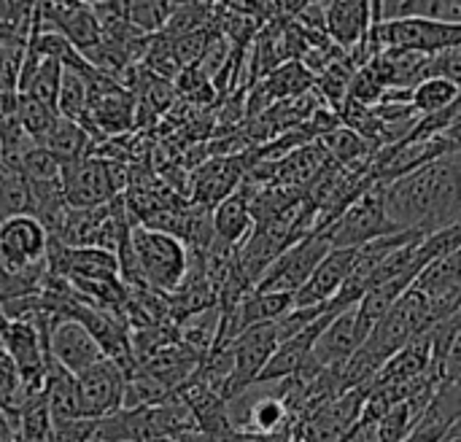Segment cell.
Segmentation results:
<instances>
[{
  "mask_svg": "<svg viewBox=\"0 0 461 442\" xmlns=\"http://www.w3.org/2000/svg\"><path fill=\"white\" fill-rule=\"evenodd\" d=\"M384 211L394 232L432 235L461 224L459 154H448L386 184Z\"/></svg>",
  "mask_w": 461,
  "mask_h": 442,
  "instance_id": "6da1fadb",
  "label": "cell"
},
{
  "mask_svg": "<svg viewBox=\"0 0 461 442\" xmlns=\"http://www.w3.org/2000/svg\"><path fill=\"white\" fill-rule=\"evenodd\" d=\"M116 265L119 281L127 289L146 286L170 297L189 270V251L176 238L135 224L130 238L116 251Z\"/></svg>",
  "mask_w": 461,
  "mask_h": 442,
  "instance_id": "7a4b0ae2",
  "label": "cell"
},
{
  "mask_svg": "<svg viewBox=\"0 0 461 442\" xmlns=\"http://www.w3.org/2000/svg\"><path fill=\"white\" fill-rule=\"evenodd\" d=\"M321 235L332 248H359L370 240L394 235V227L389 224L386 211H384V186L373 184Z\"/></svg>",
  "mask_w": 461,
  "mask_h": 442,
  "instance_id": "3957f363",
  "label": "cell"
},
{
  "mask_svg": "<svg viewBox=\"0 0 461 442\" xmlns=\"http://www.w3.org/2000/svg\"><path fill=\"white\" fill-rule=\"evenodd\" d=\"M370 38L378 51H416L438 54L461 46V24H440L432 19H400L370 24Z\"/></svg>",
  "mask_w": 461,
  "mask_h": 442,
  "instance_id": "277c9868",
  "label": "cell"
},
{
  "mask_svg": "<svg viewBox=\"0 0 461 442\" xmlns=\"http://www.w3.org/2000/svg\"><path fill=\"white\" fill-rule=\"evenodd\" d=\"M330 248L332 246L324 240V235H308L297 240L262 273V278L254 284L251 292H278L294 297L305 286L316 265L330 254Z\"/></svg>",
  "mask_w": 461,
  "mask_h": 442,
  "instance_id": "5b68a950",
  "label": "cell"
},
{
  "mask_svg": "<svg viewBox=\"0 0 461 442\" xmlns=\"http://www.w3.org/2000/svg\"><path fill=\"white\" fill-rule=\"evenodd\" d=\"M278 348V332H276V321L273 324H259L251 327L246 332H240L232 343V375L221 392L224 402H232L235 397H240L249 386L257 383L259 373L265 370V365L270 362L273 351Z\"/></svg>",
  "mask_w": 461,
  "mask_h": 442,
  "instance_id": "8992f818",
  "label": "cell"
},
{
  "mask_svg": "<svg viewBox=\"0 0 461 442\" xmlns=\"http://www.w3.org/2000/svg\"><path fill=\"white\" fill-rule=\"evenodd\" d=\"M49 235L30 213L0 221V267L5 273H24L46 262Z\"/></svg>",
  "mask_w": 461,
  "mask_h": 442,
  "instance_id": "52a82bcc",
  "label": "cell"
},
{
  "mask_svg": "<svg viewBox=\"0 0 461 442\" xmlns=\"http://www.w3.org/2000/svg\"><path fill=\"white\" fill-rule=\"evenodd\" d=\"M122 386H124V373L108 359H100L89 370L78 373L76 392H78L81 419L97 421L122 410Z\"/></svg>",
  "mask_w": 461,
  "mask_h": 442,
  "instance_id": "ba28073f",
  "label": "cell"
},
{
  "mask_svg": "<svg viewBox=\"0 0 461 442\" xmlns=\"http://www.w3.org/2000/svg\"><path fill=\"white\" fill-rule=\"evenodd\" d=\"M251 162H254V157H251V151H246V154H235V157H213L205 165H200L192 178L194 205L211 211L216 203H221L227 194H232L240 186Z\"/></svg>",
  "mask_w": 461,
  "mask_h": 442,
  "instance_id": "9c48e42d",
  "label": "cell"
},
{
  "mask_svg": "<svg viewBox=\"0 0 461 442\" xmlns=\"http://www.w3.org/2000/svg\"><path fill=\"white\" fill-rule=\"evenodd\" d=\"M359 346H362V338L357 329V305H354L327 321V327L319 332V338L311 346V362L319 370L340 373Z\"/></svg>",
  "mask_w": 461,
  "mask_h": 442,
  "instance_id": "30bf717a",
  "label": "cell"
},
{
  "mask_svg": "<svg viewBox=\"0 0 461 442\" xmlns=\"http://www.w3.org/2000/svg\"><path fill=\"white\" fill-rule=\"evenodd\" d=\"M62 181V194L68 208L86 211V208H100L113 200L105 162L97 157H84L73 165H65L59 173Z\"/></svg>",
  "mask_w": 461,
  "mask_h": 442,
  "instance_id": "8fae6325",
  "label": "cell"
},
{
  "mask_svg": "<svg viewBox=\"0 0 461 442\" xmlns=\"http://www.w3.org/2000/svg\"><path fill=\"white\" fill-rule=\"evenodd\" d=\"M46 354L73 378L103 359L92 335L76 319H59L46 332Z\"/></svg>",
  "mask_w": 461,
  "mask_h": 442,
  "instance_id": "7c38bea8",
  "label": "cell"
},
{
  "mask_svg": "<svg viewBox=\"0 0 461 442\" xmlns=\"http://www.w3.org/2000/svg\"><path fill=\"white\" fill-rule=\"evenodd\" d=\"M354 251L357 248H330V254L316 265L305 286L294 294V308H321L327 305L354 267Z\"/></svg>",
  "mask_w": 461,
  "mask_h": 442,
  "instance_id": "4fadbf2b",
  "label": "cell"
},
{
  "mask_svg": "<svg viewBox=\"0 0 461 442\" xmlns=\"http://www.w3.org/2000/svg\"><path fill=\"white\" fill-rule=\"evenodd\" d=\"M373 24L370 0H332L324 3V30L327 38L346 54L351 51Z\"/></svg>",
  "mask_w": 461,
  "mask_h": 442,
  "instance_id": "5bb4252c",
  "label": "cell"
},
{
  "mask_svg": "<svg viewBox=\"0 0 461 442\" xmlns=\"http://www.w3.org/2000/svg\"><path fill=\"white\" fill-rule=\"evenodd\" d=\"M432 365V340L429 329L421 332L413 343H408L400 354H394L370 381V389H384V386H400L421 378Z\"/></svg>",
  "mask_w": 461,
  "mask_h": 442,
  "instance_id": "9a60e30c",
  "label": "cell"
},
{
  "mask_svg": "<svg viewBox=\"0 0 461 442\" xmlns=\"http://www.w3.org/2000/svg\"><path fill=\"white\" fill-rule=\"evenodd\" d=\"M211 230H213V240L227 248H238L246 243V238L254 230V221L249 213V200L240 189H235L232 194H227L221 203L211 208Z\"/></svg>",
  "mask_w": 461,
  "mask_h": 442,
  "instance_id": "2e32d148",
  "label": "cell"
},
{
  "mask_svg": "<svg viewBox=\"0 0 461 442\" xmlns=\"http://www.w3.org/2000/svg\"><path fill=\"white\" fill-rule=\"evenodd\" d=\"M43 402L51 419V427L70 424L81 419L78 413V392H76V378L62 370L49 354H46V378H43Z\"/></svg>",
  "mask_w": 461,
  "mask_h": 442,
  "instance_id": "e0dca14e",
  "label": "cell"
},
{
  "mask_svg": "<svg viewBox=\"0 0 461 442\" xmlns=\"http://www.w3.org/2000/svg\"><path fill=\"white\" fill-rule=\"evenodd\" d=\"M41 149H46L59 167L65 165H73L84 157H89V149H92V138L86 135V130L76 122H68L62 116L54 119L49 135L43 138Z\"/></svg>",
  "mask_w": 461,
  "mask_h": 442,
  "instance_id": "ac0fdd59",
  "label": "cell"
},
{
  "mask_svg": "<svg viewBox=\"0 0 461 442\" xmlns=\"http://www.w3.org/2000/svg\"><path fill=\"white\" fill-rule=\"evenodd\" d=\"M321 146L327 149V154H330V159L335 162V165H340V167H359V165H370L373 162V154H375V149L367 143V140H362L357 132H351L348 127H338V130H332L330 135H324L321 138Z\"/></svg>",
  "mask_w": 461,
  "mask_h": 442,
  "instance_id": "d6986e66",
  "label": "cell"
},
{
  "mask_svg": "<svg viewBox=\"0 0 461 442\" xmlns=\"http://www.w3.org/2000/svg\"><path fill=\"white\" fill-rule=\"evenodd\" d=\"M89 113V86L86 78L76 70L62 68L59 78V92H57V116L84 124Z\"/></svg>",
  "mask_w": 461,
  "mask_h": 442,
  "instance_id": "ffe728a7",
  "label": "cell"
},
{
  "mask_svg": "<svg viewBox=\"0 0 461 442\" xmlns=\"http://www.w3.org/2000/svg\"><path fill=\"white\" fill-rule=\"evenodd\" d=\"M167 397H170V392L154 375H149L143 370L124 375L122 410H149V408H157L159 402H165Z\"/></svg>",
  "mask_w": 461,
  "mask_h": 442,
  "instance_id": "44dd1931",
  "label": "cell"
},
{
  "mask_svg": "<svg viewBox=\"0 0 461 442\" xmlns=\"http://www.w3.org/2000/svg\"><path fill=\"white\" fill-rule=\"evenodd\" d=\"M459 103V84L446 78H427L411 89V105L419 116H429Z\"/></svg>",
  "mask_w": 461,
  "mask_h": 442,
  "instance_id": "7402d4cb",
  "label": "cell"
},
{
  "mask_svg": "<svg viewBox=\"0 0 461 442\" xmlns=\"http://www.w3.org/2000/svg\"><path fill=\"white\" fill-rule=\"evenodd\" d=\"M178 3H170V0H132V3H124V19L140 32H154V30H162L167 24V19L173 16Z\"/></svg>",
  "mask_w": 461,
  "mask_h": 442,
  "instance_id": "603a6c76",
  "label": "cell"
},
{
  "mask_svg": "<svg viewBox=\"0 0 461 442\" xmlns=\"http://www.w3.org/2000/svg\"><path fill=\"white\" fill-rule=\"evenodd\" d=\"M14 119L22 124V130L35 140V146L43 143V138L49 135L57 113L49 111L46 105H41L38 100H32L30 95H22L16 92V103H14Z\"/></svg>",
  "mask_w": 461,
  "mask_h": 442,
  "instance_id": "cb8c5ba5",
  "label": "cell"
},
{
  "mask_svg": "<svg viewBox=\"0 0 461 442\" xmlns=\"http://www.w3.org/2000/svg\"><path fill=\"white\" fill-rule=\"evenodd\" d=\"M32 213L27 184L19 173L0 165V219Z\"/></svg>",
  "mask_w": 461,
  "mask_h": 442,
  "instance_id": "d4e9b609",
  "label": "cell"
},
{
  "mask_svg": "<svg viewBox=\"0 0 461 442\" xmlns=\"http://www.w3.org/2000/svg\"><path fill=\"white\" fill-rule=\"evenodd\" d=\"M59 78H62V65L54 59H41V65L35 68L27 89L22 95H30L32 100H38L41 105H46L49 111L57 113V92H59Z\"/></svg>",
  "mask_w": 461,
  "mask_h": 442,
  "instance_id": "484cf974",
  "label": "cell"
},
{
  "mask_svg": "<svg viewBox=\"0 0 461 442\" xmlns=\"http://www.w3.org/2000/svg\"><path fill=\"white\" fill-rule=\"evenodd\" d=\"M59 173H62V167L57 165V159H54L46 149H41V146H35V149L24 157V162H22V167H19V176H22L27 184L59 181Z\"/></svg>",
  "mask_w": 461,
  "mask_h": 442,
  "instance_id": "4316f807",
  "label": "cell"
},
{
  "mask_svg": "<svg viewBox=\"0 0 461 442\" xmlns=\"http://www.w3.org/2000/svg\"><path fill=\"white\" fill-rule=\"evenodd\" d=\"M14 103H16V92H0V122L14 113Z\"/></svg>",
  "mask_w": 461,
  "mask_h": 442,
  "instance_id": "83f0119b",
  "label": "cell"
},
{
  "mask_svg": "<svg viewBox=\"0 0 461 442\" xmlns=\"http://www.w3.org/2000/svg\"><path fill=\"white\" fill-rule=\"evenodd\" d=\"M173 442H213L208 435H203V432H186V435H178V437H173Z\"/></svg>",
  "mask_w": 461,
  "mask_h": 442,
  "instance_id": "f1b7e54d",
  "label": "cell"
},
{
  "mask_svg": "<svg viewBox=\"0 0 461 442\" xmlns=\"http://www.w3.org/2000/svg\"><path fill=\"white\" fill-rule=\"evenodd\" d=\"M0 348H3V346H0Z\"/></svg>",
  "mask_w": 461,
  "mask_h": 442,
  "instance_id": "f546056e",
  "label": "cell"
}]
</instances>
